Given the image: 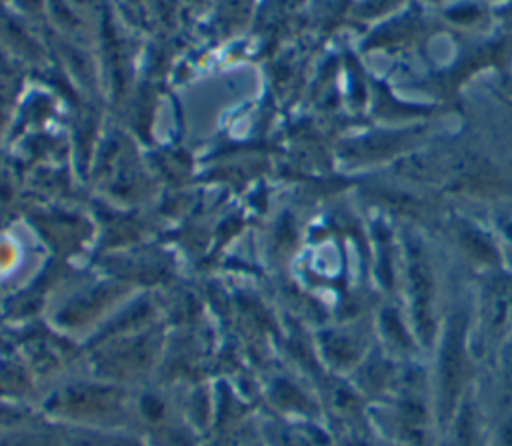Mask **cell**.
Wrapping results in <instances>:
<instances>
[{"mask_svg":"<svg viewBox=\"0 0 512 446\" xmlns=\"http://www.w3.org/2000/svg\"><path fill=\"white\" fill-rule=\"evenodd\" d=\"M408 282H410L414 328L420 342L428 346L432 342V332H434V314H432L434 280L420 244H412V242H408Z\"/></svg>","mask_w":512,"mask_h":446,"instance_id":"obj_2","label":"cell"},{"mask_svg":"<svg viewBox=\"0 0 512 446\" xmlns=\"http://www.w3.org/2000/svg\"><path fill=\"white\" fill-rule=\"evenodd\" d=\"M458 414L452 422V434L448 446H478V424L476 412L470 402L458 406Z\"/></svg>","mask_w":512,"mask_h":446,"instance_id":"obj_3","label":"cell"},{"mask_svg":"<svg viewBox=\"0 0 512 446\" xmlns=\"http://www.w3.org/2000/svg\"><path fill=\"white\" fill-rule=\"evenodd\" d=\"M468 380V354H466V322L454 314L446 324L438 356V414L442 422L454 418L462 390Z\"/></svg>","mask_w":512,"mask_h":446,"instance_id":"obj_1","label":"cell"},{"mask_svg":"<svg viewBox=\"0 0 512 446\" xmlns=\"http://www.w3.org/2000/svg\"><path fill=\"white\" fill-rule=\"evenodd\" d=\"M498 432V446H512V410L504 414Z\"/></svg>","mask_w":512,"mask_h":446,"instance_id":"obj_4","label":"cell"}]
</instances>
